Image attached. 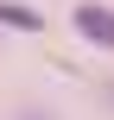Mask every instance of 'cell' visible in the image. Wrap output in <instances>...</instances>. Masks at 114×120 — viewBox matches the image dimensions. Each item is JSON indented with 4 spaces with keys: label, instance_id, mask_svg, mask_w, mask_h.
<instances>
[{
    "label": "cell",
    "instance_id": "6da1fadb",
    "mask_svg": "<svg viewBox=\"0 0 114 120\" xmlns=\"http://www.w3.org/2000/svg\"><path fill=\"white\" fill-rule=\"evenodd\" d=\"M76 32H83L89 44L114 51V6H95V0H83V6H76Z\"/></svg>",
    "mask_w": 114,
    "mask_h": 120
},
{
    "label": "cell",
    "instance_id": "7a4b0ae2",
    "mask_svg": "<svg viewBox=\"0 0 114 120\" xmlns=\"http://www.w3.org/2000/svg\"><path fill=\"white\" fill-rule=\"evenodd\" d=\"M0 25H19V32H38L44 19H38L32 6H13V0H0Z\"/></svg>",
    "mask_w": 114,
    "mask_h": 120
},
{
    "label": "cell",
    "instance_id": "3957f363",
    "mask_svg": "<svg viewBox=\"0 0 114 120\" xmlns=\"http://www.w3.org/2000/svg\"><path fill=\"white\" fill-rule=\"evenodd\" d=\"M19 120H38V114H19Z\"/></svg>",
    "mask_w": 114,
    "mask_h": 120
}]
</instances>
